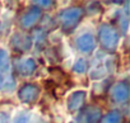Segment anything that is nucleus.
<instances>
[{"label":"nucleus","mask_w":130,"mask_h":123,"mask_svg":"<svg viewBox=\"0 0 130 123\" xmlns=\"http://www.w3.org/2000/svg\"><path fill=\"white\" fill-rule=\"evenodd\" d=\"M0 123H9V115L7 113H0Z\"/></svg>","instance_id":"20"},{"label":"nucleus","mask_w":130,"mask_h":123,"mask_svg":"<svg viewBox=\"0 0 130 123\" xmlns=\"http://www.w3.org/2000/svg\"><path fill=\"white\" fill-rule=\"evenodd\" d=\"M82 15H83V10L80 8H78V7L67 8L59 14V22L61 23V26L64 28H67V29L73 28L78 24Z\"/></svg>","instance_id":"2"},{"label":"nucleus","mask_w":130,"mask_h":123,"mask_svg":"<svg viewBox=\"0 0 130 123\" xmlns=\"http://www.w3.org/2000/svg\"><path fill=\"white\" fill-rule=\"evenodd\" d=\"M69 123H78V122H69Z\"/></svg>","instance_id":"22"},{"label":"nucleus","mask_w":130,"mask_h":123,"mask_svg":"<svg viewBox=\"0 0 130 123\" xmlns=\"http://www.w3.org/2000/svg\"><path fill=\"white\" fill-rule=\"evenodd\" d=\"M13 44L19 50H28L32 46V39L24 34H15L13 37Z\"/></svg>","instance_id":"11"},{"label":"nucleus","mask_w":130,"mask_h":123,"mask_svg":"<svg viewBox=\"0 0 130 123\" xmlns=\"http://www.w3.org/2000/svg\"><path fill=\"white\" fill-rule=\"evenodd\" d=\"M40 18H41V9L38 7H32L27 13L23 14L21 19V24L23 28H31L38 22Z\"/></svg>","instance_id":"8"},{"label":"nucleus","mask_w":130,"mask_h":123,"mask_svg":"<svg viewBox=\"0 0 130 123\" xmlns=\"http://www.w3.org/2000/svg\"><path fill=\"white\" fill-rule=\"evenodd\" d=\"M3 89H4V91L5 93H8V94H10L12 91H14V89H15V81L12 79V76H8L7 78V80H4V83H3V86H2Z\"/></svg>","instance_id":"15"},{"label":"nucleus","mask_w":130,"mask_h":123,"mask_svg":"<svg viewBox=\"0 0 130 123\" xmlns=\"http://www.w3.org/2000/svg\"><path fill=\"white\" fill-rule=\"evenodd\" d=\"M35 4H36V5H40V7H42V8H50V5H52V3H51V2H43V0L36 2Z\"/></svg>","instance_id":"19"},{"label":"nucleus","mask_w":130,"mask_h":123,"mask_svg":"<svg viewBox=\"0 0 130 123\" xmlns=\"http://www.w3.org/2000/svg\"><path fill=\"white\" fill-rule=\"evenodd\" d=\"M40 96V88L35 84H26L18 91V98L22 103H32Z\"/></svg>","instance_id":"5"},{"label":"nucleus","mask_w":130,"mask_h":123,"mask_svg":"<svg viewBox=\"0 0 130 123\" xmlns=\"http://www.w3.org/2000/svg\"><path fill=\"white\" fill-rule=\"evenodd\" d=\"M98 37H100V42L102 44V47H105L106 50H115L119 46L120 42V36L117 33V31L111 27L110 24H102L98 29Z\"/></svg>","instance_id":"1"},{"label":"nucleus","mask_w":130,"mask_h":123,"mask_svg":"<svg viewBox=\"0 0 130 123\" xmlns=\"http://www.w3.org/2000/svg\"><path fill=\"white\" fill-rule=\"evenodd\" d=\"M106 74H107V71L103 66H96L89 70V78L92 80H101L106 76Z\"/></svg>","instance_id":"13"},{"label":"nucleus","mask_w":130,"mask_h":123,"mask_svg":"<svg viewBox=\"0 0 130 123\" xmlns=\"http://www.w3.org/2000/svg\"><path fill=\"white\" fill-rule=\"evenodd\" d=\"M86 98H87V91L83 89L72 91L67 98V108L69 110H79L83 107Z\"/></svg>","instance_id":"4"},{"label":"nucleus","mask_w":130,"mask_h":123,"mask_svg":"<svg viewBox=\"0 0 130 123\" xmlns=\"http://www.w3.org/2000/svg\"><path fill=\"white\" fill-rule=\"evenodd\" d=\"M31 115L27 113H19L15 118V123H29Z\"/></svg>","instance_id":"16"},{"label":"nucleus","mask_w":130,"mask_h":123,"mask_svg":"<svg viewBox=\"0 0 130 123\" xmlns=\"http://www.w3.org/2000/svg\"><path fill=\"white\" fill-rule=\"evenodd\" d=\"M0 29H2V24H0Z\"/></svg>","instance_id":"23"},{"label":"nucleus","mask_w":130,"mask_h":123,"mask_svg":"<svg viewBox=\"0 0 130 123\" xmlns=\"http://www.w3.org/2000/svg\"><path fill=\"white\" fill-rule=\"evenodd\" d=\"M33 36H35V41L36 42H43L45 41V33H43V29H36L35 31V33H33Z\"/></svg>","instance_id":"17"},{"label":"nucleus","mask_w":130,"mask_h":123,"mask_svg":"<svg viewBox=\"0 0 130 123\" xmlns=\"http://www.w3.org/2000/svg\"><path fill=\"white\" fill-rule=\"evenodd\" d=\"M120 24H121V27H122V31L124 32H126L127 31V27H129V22H127V15H122L121 18H120Z\"/></svg>","instance_id":"18"},{"label":"nucleus","mask_w":130,"mask_h":123,"mask_svg":"<svg viewBox=\"0 0 130 123\" xmlns=\"http://www.w3.org/2000/svg\"><path fill=\"white\" fill-rule=\"evenodd\" d=\"M10 71V61H9V53L7 50L0 48V75L9 74Z\"/></svg>","instance_id":"10"},{"label":"nucleus","mask_w":130,"mask_h":123,"mask_svg":"<svg viewBox=\"0 0 130 123\" xmlns=\"http://www.w3.org/2000/svg\"><path fill=\"white\" fill-rule=\"evenodd\" d=\"M75 46L82 53H91L96 50V39L91 32L80 33L75 39Z\"/></svg>","instance_id":"3"},{"label":"nucleus","mask_w":130,"mask_h":123,"mask_svg":"<svg viewBox=\"0 0 130 123\" xmlns=\"http://www.w3.org/2000/svg\"><path fill=\"white\" fill-rule=\"evenodd\" d=\"M72 69L77 75H83L87 69H88V64H87V60L83 57H78L74 60V62L72 64Z\"/></svg>","instance_id":"12"},{"label":"nucleus","mask_w":130,"mask_h":123,"mask_svg":"<svg viewBox=\"0 0 130 123\" xmlns=\"http://www.w3.org/2000/svg\"><path fill=\"white\" fill-rule=\"evenodd\" d=\"M3 83H4V79H3L2 75H0V89H2V86H3Z\"/></svg>","instance_id":"21"},{"label":"nucleus","mask_w":130,"mask_h":123,"mask_svg":"<svg viewBox=\"0 0 130 123\" xmlns=\"http://www.w3.org/2000/svg\"><path fill=\"white\" fill-rule=\"evenodd\" d=\"M36 61L32 57H23L15 61V69L22 76H31L36 70Z\"/></svg>","instance_id":"6"},{"label":"nucleus","mask_w":130,"mask_h":123,"mask_svg":"<svg viewBox=\"0 0 130 123\" xmlns=\"http://www.w3.org/2000/svg\"><path fill=\"white\" fill-rule=\"evenodd\" d=\"M121 119H122V115H121V113H119V112H110V113H107L103 118H102V123H120L121 122Z\"/></svg>","instance_id":"14"},{"label":"nucleus","mask_w":130,"mask_h":123,"mask_svg":"<svg viewBox=\"0 0 130 123\" xmlns=\"http://www.w3.org/2000/svg\"><path fill=\"white\" fill-rule=\"evenodd\" d=\"M111 98L116 103H125L129 98V86L125 83H117L111 88Z\"/></svg>","instance_id":"7"},{"label":"nucleus","mask_w":130,"mask_h":123,"mask_svg":"<svg viewBox=\"0 0 130 123\" xmlns=\"http://www.w3.org/2000/svg\"><path fill=\"white\" fill-rule=\"evenodd\" d=\"M101 118V110L96 107H89L78 114V119L82 123H94Z\"/></svg>","instance_id":"9"}]
</instances>
